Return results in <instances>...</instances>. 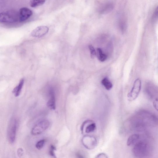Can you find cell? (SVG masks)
Listing matches in <instances>:
<instances>
[{"mask_svg":"<svg viewBox=\"0 0 158 158\" xmlns=\"http://www.w3.org/2000/svg\"><path fill=\"white\" fill-rule=\"evenodd\" d=\"M19 22V12L9 10L0 13V22L12 23Z\"/></svg>","mask_w":158,"mask_h":158,"instance_id":"6da1fadb","label":"cell"},{"mask_svg":"<svg viewBox=\"0 0 158 158\" xmlns=\"http://www.w3.org/2000/svg\"><path fill=\"white\" fill-rule=\"evenodd\" d=\"M50 125L48 120H42L36 123L31 129V133L34 135H38L43 133L48 129Z\"/></svg>","mask_w":158,"mask_h":158,"instance_id":"7a4b0ae2","label":"cell"},{"mask_svg":"<svg viewBox=\"0 0 158 158\" xmlns=\"http://www.w3.org/2000/svg\"><path fill=\"white\" fill-rule=\"evenodd\" d=\"M141 82L140 79H137L134 82L132 89L127 95L129 101H134L138 97L141 90Z\"/></svg>","mask_w":158,"mask_h":158,"instance_id":"3957f363","label":"cell"},{"mask_svg":"<svg viewBox=\"0 0 158 158\" xmlns=\"http://www.w3.org/2000/svg\"><path fill=\"white\" fill-rule=\"evenodd\" d=\"M17 128L16 120L14 118L10 120L8 129V138L10 143H13L15 140Z\"/></svg>","mask_w":158,"mask_h":158,"instance_id":"277c9868","label":"cell"},{"mask_svg":"<svg viewBox=\"0 0 158 158\" xmlns=\"http://www.w3.org/2000/svg\"><path fill=\"white\" fill-rule=\"evenodd\" d=\"M82 142L83 145L88 150L93 149L96 147L97 145V140L94 136L86 135L83 136Z\"/></svg>","mask_w":158,"mask_h":158,"instance_id":"5b68a950","label":"cell"},{"mask_svg":"<svg viewBox=\"0 0 158 158\" xmlns=\"http://www.w3.org/2000/svg\"><path fill=\"white\" fill-rule=\"evenodd\" d=\"M147 145L143 142H139L136 144L133 149V152L136 156H144L147 151Z\"/></svg>","mask_w":158,"mask_h":158,"instance_id":"8992f818","label":"cell"},{"mask_svg":"<svg viewBox=\"0 0 158 158\" xmlns=\"http://www.w3.org/2000/svg\"><path fill=\"white\" fill-rule=\"evenodd\" d=\"M49 31V28L46 26H39L32 31L31 35L34 37L41 38L48 33Z\"/></svg>","mask_w":158,"mask_h":158,"instance_id":"52a82bcc","label":"cell"},{"mask_svg":"<svg viewBox=\"0 0 158 158\" xmlns=\"http://www.w3.org/2000/svg\"><path fill=\"white\" fill-rule=\"evenodd\" d=\"M33 14L31 10L29 8L24 7L19 12V22H23L28 20Z\"/></svg>","mask_w":158,"mask_h":158,"instance_id":"ba28073f","label":"cell"},{"mask_svg":"<svg viewBox=\"0 0 158 158\" xmlns=\"http://www.w3.org/2000/svg\"><path fill=\"white\" fill-rule=\"evenodd\" d=\"M114 8V5L113 3L108 2L103 3L100 5L98 12L101 14H108L112 12Z\"/></svg>","mask_w":158,"mask_h":158,"instance_id":"9c48e42d","label":"cell"},{"mask_svg":"<svg viewBox=\"0 0 158 158\" xmlns=\"http://www.w3.org/2000/svg\"><path fill=\"white\" fill-rule=\"evenodd\" d=\"M49 93L50 99L47 103V106L50 109L55 110L56 108L55 93L53 87H51L50 88Z\"/></svg>","mask_w":158,"mask_h":158,"instance_id":"30bf717a","label":"cell"},{"mask_svg":"<svg viewBox=\"0 0 158 158\" xmlns=\"http://www.w3.org/2000/svg\"><path fill=\"white\" fill-rule=\"evenodd\" d=\"M118 27L121 32L124 33L127 29V21L124 15H121L118 20Z\"/></svg>","mask_w":158,"mask_h":158,"instance_id":"8fae6325","label":"cell"},{"mask_svg":"<svg viewBox=\"0 0 158 158\" xmlns=\"http://www.w3.org/2000/svg\"><path fill=\"white\" fill-rule=\"evenodd\" d=\"M24 82V79L22 78L20 80L18 86L15 87L13 89V93L15 97H17L19 96L23 86Z\"/></svg>","mask_w":158,"mask_h":158,"instance_id":"7c38bea8","label":"cell"},{"mask_svg":"<svg viewBox=\"0 0 158 158\" xmlns=\"http://www.w3.org/2000/svg\"><path fill=\"white\" fill-rule=\"evenodd\" d=\"M140 138V136L138 134H134L130 136L127 141L128 146L132 145L137 142Z\"/></svg>","mask_w":158,"mask_h":158,"instance_id":"4fadbf2b","label":"cell"},{"mask_svg":"<svg viewBox=\"0 0 158 158\" xmlns=\"http://www.w3.org/2000/svg\"><path fill=\"white\" fill-rule=\"evenodd\" d=\"M98 59L101 62H104L108 59V57L103 51L102 49L98 48L97 49V53Z\"/></svg>","mask_w":158,"mask_h":158,"instance_id":"5bb4252c","label":"cell"},{"mask_svg":"<svg viewBox=\"0 0 158 158\" xmlns=\"http://www.w3.org/2000/svg\"><path fill=\"white\" fill-rule=\"evenodd\" d=\"M102 85L108 90L111 89L113 87V85L107 78H105L101 81Z\"/></svg>","mask_w":158,"mask_h":158,"instance_id":"9a60e30c","label":"cell"},{"mask_svg":"<svg viewBox=\"0 0 158 158\" xmlns=\"http://www.w3.org/2000/svg\"><path fill=\"white\" fill-rule=\"evenodd\" d=\"M96 128V124L93 123L88 125L85 128V132L87 134H89L95 130Z\"/></svg>","mask_w":158,"mask_h":158,"instance_id":"2e32d148","label":"cell"},{"mask_svg":"<svg viewBox=\"0 0 158 158\" xmlns=\"http://www.w3.org/2000/svg\"><path fill=\"white\" fill-rule=\"evenodd\" d=\"M45 1L41 0H33L31 1L30 2V6L33 8L39 6L44 4Z\"/></svg>","mask_w":158,"mask_h":158,"instance_id":"e0dca14e","label":"cell"},{"mask_svg":"<svg viewBox=\"0 0 158 158\" xmlns=\"http://www.w3.org/2000/svg\"><path fill=\"white\" fill-rule=\"evenodd\" d=\"M113 50V45L111 42H109L107 44L106 49V53L108 57L112 54Z\"/></svg>","mask_w":158,"mask_h":158,"instance_id":"ac0fdd59","label":"cell"},{"mask_svg":"<svg viewBox=\"0 0 158 158\" xmlns=\"http://www.w3.org/2000/svg\"><path fill=\"white\" fill-rule=\"evenodd\" d=\"M56 150L55 147L53 145H51L49 147V153L50 155L52 158H56L55 153V151Z\"/></svg>","mask_w":158,"mask_h":158,"instance_id":"d6986e66","label":"cell"},{"mask_svg":"<svg viewBox=\"0 0 158 158\" xmlns=\"http://www.w3.org/2000/svg\"><path fill=\"white\" fill-rule=\"evenodd\" d=\"M45 139H42L38 142L36 145V148L39 150L43 148L45 143Z\"/></svg>","mask_w":158,"mask_h":158,"instance_id":"ffe728a7","label":"cell"},{"mask_svg":"<svg viewBox=\"0 0 158 158\" xmlns=\"http://www.w3.org/2000/svg\"><path fill=\"white\" fill-rule=\"evenodd\" d=\"M89 48L90 51L91 55L92 58H94L96 55V52L94 47L92 45H89Z\"/></svg>","mask_w":158,"mask_h":158,"instance_id":"44dd1931","label":"cell"},{"mask_svg":"<svg viewBox=\"0 0 158 158\" xmlns=\"http://www.w3.org/2000/svg\"><path fill=\"white\" fill-rule=\"evenodd\" d=\"M75 156L76 158H86L85 155L80 151H78L76 152Z\"/></svg>","mask_w":158,"mask_h":158,"instance_id":"7402d4cb","label":"cell"},{"mask_svg":"<svg viewBox=\"0 0 158 158\" xmlns=\"http://www.w3.org/2000/svg\"><path fill=\"white\" fill-rule=\"evenodd\" d=\"M158 17V7H156L152 16V20L155 22L157 20Z\"/></svg>","mask_w":158,"mask_h":158,"instance_id":"603a6c76","label":"cell"},{"mask_svg":"<svg viewBox=\"0 0 158 158\" xmlns=\"http://www.w3.org/2000/svg\"><path fill=\"white\" fill-rule=\"evenodd\" d=\"M96 158H108V157L106 154L101 153L98 155Z\"/></svg>","mask_w":158,"mask_h":158,"instance_id":"cb8c5ba5","label":"cell"},{"mask_svg":"<svg viewBox=\"0 0 158 158\" xmlns=\"http://www.w3.org/2000/svg\"><path fill=\"white\" fill-rule=\"evenodd\" d=\"M158 99H156L153 102V105L154 108L157 110H158Z\"/></svg>","mask_w":158,"mask_h":158,"instance_id":"d4e9b609","label":"cell"}]
</instances>
